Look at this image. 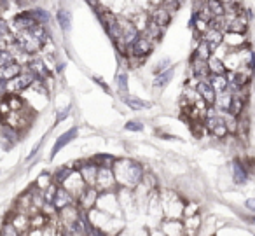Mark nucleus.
Masks as SVG:
<instances>
[{
  "label": "nucleus",
  "instance_id": "obj_1",
  "mask_svg": "<svg viewBox=\"0 0 255 236\" xmlns=\"http://www.w3.org/2000/svg\"><path fill=\"white\" fill-rule=\"evenodd\" d=\"M112 170H114V175H116L117 186L128 187V189H135L142 182V177L145 173V168L140 163L128 158L116 159Z\"/></svg>",
  "mask_w": 255,
  "mask_h": 236
},
{
  "label": "nucleus",
  "instance_id": "obj_2",
  "mask_svg": "<svg viewBox=\"0 0 255 236\" xmlns=\"http://www.w3.org/2000/svg\"><path fill=\"white\" fill-rule=\"evenodd\" d=\"M88 221L93 226V229H96V231L103 233L107 236H117L124 229V219L107 215L103 212L96 210V208L88 212Z\"/></svg>",
  "mask_w": 255,
  "mask_h": 236
},
{
  "label": "nucleus",
  "instance_id": "obj_3",
  "mask_svg": "<svg viewBox=\"0 0 255 236\" xmlns=\"http://www.w3.org/2000/svg\"><path fill=\"white\" fill-rule=\"evenodd\" d=\"M159 200L163 207L164 219H184V207L187 198L173 189L159 187Z\"/></svg>",
  "mask_w": 255,
  "mask_h": 236
},
{
  "label": "nucleus",
  "instance_id": "obj_4",
  "mask_svg": "<svg viewBox=\"0 0 255 236\" xmlns=\"http://www.w3.org/2000/svg\"><path fill=\"white\" fill-rule=\"evenodd\" d=\"M95 208L100 212H103V214H107V215H112V217L124 219L123 210H121V205H119V198H117V191L100 193Z\"/></svg>",
  "mask_w": 255,
  "mask_h": 236
},
{
  "label": "nucleus",
  "instance_id": "obj_5",
  "mask_svg": "<svg viewBox=\"0 0 255 236\" xmlns=\"http://www.w3.org/2000/svg\"><path fill=\"white\" fill-rule=\"evenodd\" d=\"M229 172H231V182L236 187H245L252 180V175L247 170V166H245L241 156H234V158L231 159Z\"/></svg>",
  "mask_w": 255,
  "mask_h": 236
},
{
  "label": "nucleus",
  "instance_id": "obj_6",
  "mask_svg": "<svg viewBox=\"0 0 255 236\" xmlns=\"http://www.w3.org/2000/svg\"><path fill=\"white\" fill-rule=\"evenodd\" d=\"M117 198H119L121 210H123L124 219H131L138 215V207H136L135 196H133V189L128 187H117Z\"/></svg>",
  "mask_w": 255,
  "mask_h": 236
},
{
  "label": "nucleus",
  "instance_id": "obj_7",
  "mask_svg": "<svg viewBox=\"0 0 255 236\" xmlns=\"http://www.w3.org/2000/svg\"><path fill=\"white\" fill-rule=\"evenodd\" d=\"M61 187H63V189H67L68 193L75 198V201H77L79 198L82 196V193L88 189V186H86L84 179H82V175H81V172H79V170H72V173L67 177V179H65V182L61 184Z\"/></svg>",
  "mask_w": 255,
  "mask_h": 236
},
{
  "label": "nucleus",
  "instance_id": "obj_8",
  "mask_svg": "<svg viewBox=\"0 0 255 236\" xmlns=\"http://www.w3.org/2000/svg\"><path fill=\"white\" fill-rule=\"evenodd\" d=\"M96 191L98 193H109V191H117V180L114 175L112 168H100L98 177H96Z\"/></svg>",
  "mask_w": 255,
  "mask_h": 236
},
{
  "label": "nucleus",
  "instance_id": "obj_9",
  "mask_svg": "<svg viewBox=\"0 0 255 236\" xmlns=\"http://www.w3.org/2000/svg\"><path fill=\"white\" fill-rule=\"evenodd\" d=\"M152 49H154L152 40L147 39L145 35L140 33L138 39H136L135 42L131 44V47H129V56H135V58H138V60H145V58L152 53Z\"/></svg>",
  "mask_w": 255,
  "mask_h": 236
},
{
  "label": "nucleus",
  "instance_id": "obj_10",
  "mask_svg": "<svg viewBox=\"0 0 255 236\" xmlns=\"http://www.w3.org/2000/svg\"><path fill=\"white\" fill-rule=\"evenodd\" d=\"M30 215L28 214H23V212H14L11 210L7 214V217L4 219V221H9L12 224V228L16 229V231H19L21 235H28L30 229H32V224H30Z\"/></svg>",
  "mask_w": 255,
  "mask_h": 236
},
{
  "label": "nucleus",
  "instance_id": "obj_11",
  "mask_svg": "<svg viewBox=\"0 0 255 236\" xmlns=\"http://www.w3.org/2000/svg\"><path fill=\"white\" fill-rule=\"evenodd\" d=\"M98 170L100 166L96 165L93 159H82V166L79 168L82 179H84L86 186L88 187H95L96 186V177H98Z\"/></svg>",
  "mask_w": 255,
  "mask_h": 236
},
{
  "label": "nucleus",
  "instance_id": "obj_12",
  "mask_svg": "<svg viewBox=\"0 0 255 236\" xmlns=\"http://www.w3.org/2000/svg\"><path fill=\"white\" fill-rule=\"evenodd\" d=\"M159 229L166 236H185L182 219H163L159 224Z\"/></svg>",
  "mask_w": 255,
  "mask_h": 236
},
{
  "label": "nucleus",
  "instance_id": "obj_13",
  "mask_svg": "<svg viewBox=\"0 0 255 236\" xmlns=\"http://www.w3.org/2000/svg\"><path fill=\"white\" fill-rule=\"evenodd\" d=\"M100 193L96 191V187H88V189L82 193V196L77 200V207L82 212H89L96 207V200H98Z\"/></svg>",
  "mask_w": 255,
  "mask_h": 236
},
{
  "label": "nucleus",
  "instance_id": "obj_14",
  "mask_svg": "<svg viewBox=\"0 0 255 236\" xmlns=\"http://www.w3.org/2000/svg\"><path fill=\"white\" fill-rule=\"evenodd\" d=\"M191 75L196 79H199V81H206V79H210V68H208V61L205 60H199V58L196 56H191Z\"/></svg>",
  "mask_w": 255,
  "mask_h": 236
},
{
  "label": "nucleus",
  "instance_id": "obj_15",
  "mask_svg": "<svg viewBox=\"0 0 255 236\" xmlns=\"http://www.w3.org/2000/svg\"><path fill=\"white\" fill-rule=\"evenodd\" d=\"M184 222V229H185V236H199L203 229V217L201 214L192 215V217H184L182 219Z\"/></svg>",
  "mask_w": 255,
  "mask_h": 236
},
{
  "label": "nucleus",
  "instance_id": "obj_16",
  "mask_svg": "<svg viewBox=\"0 0 255 236\" xmlns=\"http://www.w3.org/2000/svg\"><path fill=\"white\" fill-rule=\"evenodd\" d=\"M75 203H77V201H75V198L72 196L67 189H63L61 186H58L56 193H54V200H53V203H51V205H53L56 210H61V208L70 207V205H75Z\"/></svg>",
  "mask_w": 255,
  "mask_h": 236
},
{
  "label": "nucleus",
  "instance_id": "obj_17",
  "mask_svg": "<svg viewBox=\"0 0 255 236\" xmlns=\"http://www.w3.org/2000/svg\"><path fill=\"white\" fill-rule=\"evenodd\" d=\"M198 93L199 96H201V100L206 103L208 107H213L215 105V100H217V91L213 89V86L210 84V81L206 79V81H199L198 84Z\"/></svg>",
  "mask_w": 255,
  "mask_h": 236
},
{
  "label": "nucleus",
  "instance_id": "obj_18",
  "mask_svg": "<svg viewBox=\"0 0 255 236\" xmlns=\"http://www.w3.org/2000/svg\"><path fill=\"white\" fill-rule=\"evenodd\" d=\"M77 133H79V130L77 128H70L68 131H65L63 135H60V137L56 138V142H54V145H53V152H51V158H54V156L58 154V152L61 151V149L65 147L67 144H70L74 138H77Z\"/></svg>",
  "mask_w": 255,
  "mask_h": 236
},
{
  "label": "nucleus",
  "instance_id": "obj_19",
  "mask_svg": "<svg viewBox=\"0 0 255 236\" xmlns=\"http://www.w3.org/2000/svg\"><path fill=\"white\" fill-rule=\"evenodd\" d=\"M201 39L205 40V42L212 47L213 53H215V51L224 44V32H220V30H215V28H212V26H210L208 32H206Z\"/></svg>",
  "mask_w": 255,
  "mask_h": 236
},
{
  "label": "nucleus",
  "instance_id": "obj_20",
  "mask_svg": "<svg viewBox=\"0 0 255 236\" xmlns=\"http://www.w3.org/2000/svg\"><path fill=\"white\" fill-rule=\"evenodd\" d=\"M171 12L168 11L166 7H163V5H159V7L156 9V11L152 12V14H150V19H152V21H156L157 25L161 26V28H164V26H168V23L171 21Z\"/></svg>",
  "mask_w": 255,
  "mask_h": 236
},
{
  "label": "nucleus",
  "instance_id": "obj_21",
  "mask_svg": "<svg viewBox=\"0 0 255 236\" xmlns=\"http://www.w3.org/2000/svg\"><path fill=\"white\" fill-rule=\"evenodd\" d=\"M21 72H23V67L18 63V61H12V63H9V65H5V67L0 68V75H2L4 81H11V79L18 77Z\"/></svg>",
  "mask_w": 255,
  "mask_h": 236
},
{
  "label": "nucleus",
  "instance_id": "obj_22",
  "mask_svg": "<svg viewBox=\"0 0 255 236\" xmlns=\"http://www.w3.org/2000/svg\"><path fill=\"white\" fill-rule=\"evenodd\" d=\"M231 100H233V93H231V91L217 93V100H215V105H213V107H215L219 112H229Z\"/></svg>",
  "mask_w": 255,
  "mask_h": 236
},
{
  "label": "nucleus",
  "instance_id": "obj_23",
  "mask_svg": "<svg viewBox=\"0 0 255 236\" xmlns=\"http://www.w3.org/2000/svg\"><path fill=\"white\" fill-rule=\"evenodd\" d=\"M192 56L199 58V60L208 61L210 58L213 56V51H212V47H210L208 44L205 42V40L199 39V40H198V44H196V47H194V53H192Z\"/></svg>",
  "mask_w": 255,
  "mask_h": 236
},
{
  "label": "nucleus",
  "instance_id": "obj_24",
  "mask_svg": "<svg viewBox=\"0 0 255 236\" xmlns=\"http://www.w3.org/2000/svg\"><path fill=\"white\" fill-rule=\"evenodd\" d=\"M163 30L164 28H161V26L157 25L156 21H152V19H150L149 25H147V28L142 32V35H145L147 39H150L152 42H157V40L163 37Z\"/></svg>",
  "mask_w": 255,
  "mask_h": 236
},
{
  "label": "nucleus",
  "instance_id": "obj_25",
  "mask_svg": "<svg viewBox=\"0 0 255 236\" xmlns=\"http://www.w3.org/2000/svg\"><path fill=\"white\" fill-rule=\"evenodd\" d=\"M208 68H210V74L212 75H226L227 74V68H226L224 60H220V58L215 56V54L208 60Z\"/></svg>",
  "mask_w": 255,
  "mask_h": 236
},
{
  "label": "nucleus",
  "instance_id": "obj_26",
  "mask_svg": "<svg viewBox=\"0 0 255 236\" xmlns=\"http://www.w3.org/2000/svg\"><path fill=\"white\" fill-rule=\"evenodd\" d=\"M98 18H100V21H102V25L105 26V28H110V26L116 25V23H117V19H119V16H116V12H112V11H110V9H107V7H100Z\"/></svg>",
  "mask_w": 255,
  "mask_h": 236
},
{
  "label": "nucleus",
  "instance_id": "obj_27",
  "mask_svg": "<svg viewBox=\"0 0 255 236\" xmlns=\"http://www.w3.org/2000/svg\"><path fill=\"white\" fill-rule=\"evenodd\" d=\"M173 75H175V68L170 67L168 70L161 72V74H157L156 77H154V86H156V88H166L171 82V79H173Z\"/></svg>",
  "mask_w": 255,
  "mask_h": 236
},
{
  "label": "nucleus",
  "instance_id": "obj_28",
  "mask_svg": "<svg viewBox=\"0 0 255 236\" xmlns=\"http://www.w3.org/2000/svg\"><path fill=\"white\" fill-rule=\"evenodd\" d=\"M72 170H74V166H72V163H70V165L58 166V168L53 172V180H54V184H58V186H61V184L65 182V179H67V177L72 173Z\"/></svg>",
  "mask_w": 255,
  "mask_h": 236
},
{
  "label": "nucleus",
  "instance_id": "obj_29",
  "mask_svg": "<svg viewBox=\"0 0 255 236\" xmlns=\"http://www.w3.org/2000/svg\"><path fill=\"white\" fill-rule=\"evenodd\" d=\"M210 84L213 86L217 93H222V91H227L229 88V81H227V75H210Z\"/></svg>",
  "mask_w": 255,
  "mask_h": 236
},
{
  "label": "nucleus",
  "instance_id": "obj_30",
  "mask_svg": "<svg viewBox=\"0 0 255 236\" xmlns=\"http://www.w3.org/2000/svg\"><path fill=\"white\" fill-rule=\"evenodd\" d=\"M124 102H126V105L131 107L133 110H145V109H150V107H152L150 102H145V100H142V98H136V96H126Z\"/></svg>",
  "mask_w": 255,
  "mask_h": 236
},
{
  "label": "nucleus",
  "instance_id": "obj_31",
  "mask_svg": "<svg viewBox=\"0 0 255 236\" xmlns=\"http://www.w3.org/2000/svg\"><path fill=\"white\" fill-rule=\"evenodd\" d=\"M54 184V180H53V173H49V172H44V173H40L39 177H37V180L33 182V186L37 187V189H40V191H46L49 186H53Z\"/></svg>",
  "mask_w": 255,
  "mask_h": 236
},
{
  "label": "nucleus",
  "instance_id": "obj_32",
  "mask_svg": "<svg viewBox=\"0 0 255 236\" xmlns=\"http://www.w3.org/2000/svg\"><path fill=\"white\" fill-rule=\"evenodd\" d=\"M206 7L210 9V12L213 14V18L226 16V5H224L220 0H206Z\"/></svg>",
  "mask_w": 255,
  "mask_h": 236
},
{
  "label": "nucleus",
  "instance_id": "obj_33",
  "mask_svg": "<svg viewBox=\"0 0 255 236\" xmlns=\"http://www.w3.org/2000/svg\"><path fill=\"white\" fill-rule=\"evenodd\" d=\"M49 222H51V219L47 217V215H44L42 212H37V214H33L32 219H30L32 229H42V228H46Z\"/></svg>",
  "mask_w": 255,
  "mask_h": 236
},
{
  "label": "nucleus",
  "instance_id": "obj_34",
  "mask_svg": "<svg viewBox=\"0 0 255 236\" xmlns=\"http://www.w3.org/2000/svg\"><path fill=\"white\" fill-rule=\"evenodd\" d=\"M91 159L100 166V168H112L117 158H114V156H110V154H96V156H93Z\"/></svg>",
  "mask_w": 255,
  "mask_h": 236
},
{
  "label": "nucleus",
  "instance_id": "obj_35",
  "mask_svg": "<svg viewBox=\"0 0 255 236\" xmlns=\"http://www.w3.org/2000/svg\"><path fill=\"white\" fill-rule=\"evenodd\" d=\"M198 214H201V207H199V203L187 198L185 207H184V217H192V215H198Z\"/></svg>",
  "mask_w": 255,
  "mask_h": 236
},
{
  "label": "nucleus",
  "instance_id": "obj_36",
  "mask_svg": "<svg viewBox=\"0 0 255 236\" xmlns=\"http://www.w3.org/2000/svg\"><path fill=\"white\" fill-rule=\"evenodd\" d=\"M56 19L58 23H60V26L63 30H70V25H72V16L68 11H65V9H60L56 14Z\"/></svg>",
  "mask_w": 255,
  "mask_h": 236
},
{
  "label": "nucleus",
  "instance_id": "obj_37",
  "mask_svg": "<svg viewBox=\"0 0 255 236\" xmlns=\"http://www.w3.org/2000/svg\"><path fill=\"white\" fill-rule=\"evenodd\" d=\"M0 236H26V235H21L19 231H16L12 228V224L9 221H4L0 224Z\"/></svg>",
  "mask_w": 255,
  "mask_h": 236
},
{
  "label": "nucleus",
  "instance_id": "obj_38",
  "mask_svg": "<svg viewBox=\"0 0 255 236\" xmlns=\"http://www.w3.org/2000/svg\"><path fill=\"white\" fill-rule=\"evenodd\" d=\"M117 89L121 95L128 96V74L126 72H119L117 74Z\"/></svg>",
  "mask_w": 255,
  "mask_h": 236
},
{
  "label": "nucleus",
  "instance_id": "obj_39",
  "mask_svg": "<svg viewBox=\"0 0 255 236\" xmlns=\"http://www.w3.org/2000/svg\"><path fill=\"white\" fill-rule=\"evenodd\" d=\"M30 14H32V18L35 19L39 25H46L47 21H49V14H47L44 9H33V11H28Z\"/></svg>",
  "mask_w": 255,
  "mask_h": 236
},
{
  "label": "nucleus",
  "instance_id": "obj_40",
  "mask_svg": "<svg viewBox=\"0 0 255 236\" xmlns=\"http://www.w3.org/2000/svg\"><path fill=\"white\" fill-rule=\"evenodd\" d=\"M14 60V54H12V51L9 49H0V68L5 67V65L12 63Z\"/></svg>",
  "mask_w": 255,
  "mask_h": 236
},
{
  "label": "nucleus",
  "instance_id": "obj_41",
  "mask_svg": "<svg viewBox=\"0 0 255 236\" xmlns=\"http://www.w3.org/2000/svg\"><path fill=\"white\" fill-rule=\"evenodd\" d=\"M124 128H126L128 131H142L143 123L142 121H128V123L124 124Z\"/></svg>",
  "mask_w": 255,
  "mask_h": 236
},
{
  "label": "nucleus",
  "instance_id": "obj_42",
  "mask_svg": "<svg viewBox=\"0 0 255 236\" xmlns=\"http://www.w3.org/2000/svg\"><path fill=\"white\" fill-rule=\"evenodd\" d=\"M171 65H170V60H168V58H164V60H161L159 63L156 65V68H154V74H161V72H164V70H168V68H170Z\"/></svg>",
  "mask_w": 255,
  "mask_h": 236
},
{
  "label": "nucleus",
  "instance_id": "obj_43",
  "mask_svg": "<svg viewBox=\"0 0 255 236\" xmlns=\"http://www.w3.org/2000/svg\"><path fill=\"white\" fill-rule=\"evenodd\" d=\"M245 208H247L248 214H255V196L245 200Z\"/></svg>",
  "mask_w": 255,
  "mask_h": 236
},
{
  "label": "nucleus",
  "instance_id": "obj_44",
  "mask_svg": "<svg viewBox=\"0 0 255 236\" xmlns=\"http://www.w3.org/2000/svg\"><path fill=\"white\" fill-rule=\"evenodd\" d=\"M93 79H95V82L100 86V88H103V91H105V93H110V88L105 84V81H103L102 77H96V75H95V77H93Z\"/></svg>",
  "mask_w": 255,
  "mask_h": 236
},
{
  "label": "nucleus",
  "instance_id": "obj_45",
  "mask_svg": "<svg viewBox=\"0 0 255 236\" xmlns=\"http://www.w3.org/2000/svg\"><path fill=\"white\" fill-rule=\"evenodd\" d=\"M70 114V107H65V109H61V112H58V117H56V121L60 123V121H63L65 117Z\"/></svg>",
  "mask_w": 255,
  "mask_h": 236
},
{
  "label": "nucleus",
  "instance_id": "obj_46",
  "mask_svg": "<svg viewBox=\"0 0 255 236\" xmlns=\"http://www.w3.org/2000/svg\"><path fill=\"white\" fill-rule=\"evenodd\" d=\"M9 33V26H7V23L4 21V19L0 18V35H7Z\"/></svg>",
  "mask_w": 255,
  "mask_h": 236
},
{
  "label": "nucleus",
  "instance_id": "obj_47",
  "mask_svg": "<svg viewBox=\"0 0 255 236\" xmlns=\"http://www.w3.org/2000/svg\"><path fill=\"white\" fill-rule=\"evenodd\" d=\"M149 236H166L159 228H154V229H149Z\"/></svg>",
  "mask_w": 255,
  "mask_h": 236
},
{
  "label": "nucleus",
  "instance_id": "obj_48",
  "mask_svg": "<svg viewBox=\"0 0 255 236\" xmlns=\"http://www.w3.org/2000/svg\"><path fill=\"white\" fill-rule=\"evenodd\" d=\"M224 5H231V4H234V2H240V0H220Z\"/></svg>",
  "mask_w": 255,
  "mask_h": 236
},
{
  "label": "nucleus",
  "instance_id": "obj_49",
  "mask_svg": "<svg viewBox=\"0 0 255 236\" xmlns=\"http://www.w3.org/2000/svg\"><path fill=\"white\" fill-rule=\"evenodd\" d=\"M88 4L93 5V7H96V5H98V0H88Z\"/></svg>",
  "mask_w": 255,
  "mask_h": 236
},
{
  "label": "nucleus",
  "instance_id": "obj_50",
  "mask_svg": "<svg viewBox=\"0 0 255 236\" xmlns=\"http://www.w3.org/2000/svg\"><path fill=\"white\" fill-rule=\"evenodd\" d=\"M254 226H255V214H254Z\"/></svg>",
  "mask_w": 255,
  "mask_h": 236
},
{
  "label": "nucleus",
  "instance_id": "obj_51",
  "mask_svg": "<svg viewBox=\"0 0 255 236\" xmlns=\"http://www.w3.org/2000/svg\"><path fill=\"white\" fill-rule=\"evenodd\" d=\"M254 236H255V235H254Z\"/></svg>",
  "mask_w": 255,
  "mask_h": 236
}]
</instances>
